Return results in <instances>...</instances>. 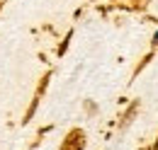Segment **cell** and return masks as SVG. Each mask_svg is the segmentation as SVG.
I'll use <instances>...</instances> for the list:
<instances>
[{"instance_id": "6da1fadb", "label": "cell", "mask_w": 158, "mask_h": 150, "mask_svg": "<svg viewBox=\"0 0 158 150\" xmlns=\"http://www.w3.org/2000/svg\"><path fill=\"white\" fill-rule=\"evenodd\" d=\"M83 145H85V138H83V131H71L68 133V138L63 140V145H61V150H83Z\"/></svg>"}, {"instance_id": "7a4b0ae2", "label": "cell", "mask_w": 158, "mask_h": 150, "mask_svg": "<svg viewBox=\"0 0 158 150\" xmlns=\"http://www.w3.org/2000/svg\"><path fill=\"white\" fill-rule=\"evenodd\" d=\"M153 150H158V140H156V145H153Z\"/></svg>"}]
</instances>
